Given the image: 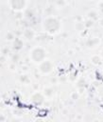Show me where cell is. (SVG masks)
Listing matches in <instances>:
<instances>
[{
    "mask_svg": "<svg viewBox=\"0 0 103 122\" xmlns=\"http://www.w3.org/2000/svg\"><path fill=\"white\" fill-rule=\"evenodd\" d=\"M44 30L49 34H55L60 31L61 23L60 21L54 16H48L44 20L43 23Z\"/></svg>",
    "mask_w": 103,
    "mask_h": 122,
    "instance_id": "1",
    "label": "cell"
},
{
    "mask_svg": "<svg viewBox=\"0 0 103 122\" xmlns=\"http://www.w3.org/2000/svg\"><path fill=\"white\" fill-rule=\"evenodd\" d=\"M45 51L41 47H36L30 53V58L34 63H41L45 58Z\"/></svg>",
    "mask_w": 103,
    "mask_h": 122,
    "instance_id": "2",
    "label": "cell"
},
{
    "mask_svg": "<svg viewBox=\"0 0 103 122\" xmlns=\"http://www.w3.org/2000/svg\"><path fill=\"white\" fill-rule=\"evenodd\" d=\"M53 71V64L50 60H44L39 65V72L43 75H48Z\"/></svg>",
    "mask_w": 103,
    "mask_h": 122,
    "instance_id": "3",
    "label": "cell"
},
{
    "mask_svg": "<svg viewBox=\"0 0 103 122\" xmlns=\"http://www.w3.org/2000/svg\"><path fill=\"white\" fill-rule=\"evenodd\" d=\"M10 6L12 10L18 12V11H22L27 4V0H9Z\"/></svg>",
    "mask_w": 103,
    "mask_h": 122,
    "instance_id": "4",
    "label": "cell"
},
{
    "mask_svg": "<svg viewBox=\"0 0 103 122\" xmlns=\"http://www.w3.org/2000/svg\"><path fill=\"white\" fill-rule=\"evenodd\" d=\"M30 100L33 105L41 106V105H43V103L44 101V93H35L31 95Z\"/></svg>",
    "mask_w": 103,
    "mask_h": 122,
    "instance_id": "5",
    "label": "cell"
},
{
    "mask_svg": "<svg viewBox=\"0 0 103 122\" xmlns=\"http://www.w3.org/2000/svg\"><path fill=\"white\" fill-rule=\"evenodd\" d=\"M99 43H100V39L98 37H92L85 42V46L88 49H95L99 45Z\"/></svg>",
    "mask_w": 103,
    "mask_h": 122,
    "instance_id": "6",
    "label": "cell"
},
{
    "mask_svg": "<svg viewBox=\"0 0 103 122\" xmlns=\"http://www.w3.org/2000/svg\"><path fill=\"white\" fill-rule=\"evenodd\" d=\"M23 47H24V42H23V40H22L21 38H19V37H15L14 40L12 41V49H13L14 51L18 52V51L22 50Z\"/></svg>",
    "mask_w": 103,
    "mask_h": 122,
    "instance_id": "7",
    "label": "cell"
},
{
    "mask_svg": "<svg viewBox=\"0 0 103 122\" xmlns=\"http://www.w3.org/2000/svg\"><path fill=\"white\" fill-rule=\"evenodd\" d=\"M24 34V37L27 39V40H32L34 38V36H35V33L31 29H26L24 31V34Z\"/></svg>",
    "mask_w": 103,
    "mask_h": 122,
    "instance_id": "8",
    "label": "cell"
},
{
    "mask_svg": "<svg viewBox=\"0 0 103 122\" xmlns=\"http://www.w3.org/2000/svg\"><path fill=\"white\" fill-rule=\"evenodd\" d=\"M19 81L23 84H29L30 83V78L28 75H26V74H23L19 76Z\"/></svg>",
    "mask_w": 103,
    "mask_h": 122,
    "instance_id": "9",
    "label": "cell"
},
{
    "mask_svg": "<svg viewBox=\"0 0 103 122\" xmlns=\"http://www.w3.org/2000/svg\"><path fill=\"white\" fill-rule=\"evenodd\" d=\"M43 93L45 97H51L53 95V89L50 87H45L43 90Z\"/></svg>",
    "mask_w": 103,
    "mask_h": 122,
    "instance_id": "10",
    "label": "cell"
},
{
    "mask_svg": "<svg viewBox=\"0 0 103 122\" xmlns=\"http://www.w3.org/2000/svg\"><path fill=\"white\" fill-rule=\"evenodd\" d=\"M85 24L81 21V22H76V24H75V29L77 30V31H79V32H82V31H84L85 30Z\"/></svg>",
    "mask_w": 103,
    "mask_h": 122,
    "instance_id": "11",
    "label": "cell"
},
{
    "mask_svg": "<svg viewBox=\"0 0 103 122\" xmlns=\"http://www.w3.org/2000/svg\"><path fill=\"white\" fill-rule=\"evenodd\" d=\"M87 17L95 21V20H96V19H97L98 14H97V13H96V11L91 10V11H89V12H88V13H87Z\"/></svg>",
    "mask_w": 103,
    "mask_h": 122,
    "instance_id": "12",
    "label": "cell"
},
{
    "mask_svg": "<svg viewBox=\"0 0 103 122\" xmlns=\"http://www.w3.org/2000/svg\"><path fill=\"white\" fill-rule=\"evenodd\" d=\"M100 56L99 55H93V56H91V62L93 63V64H95V65H97V64H99L100 63Z\"/></svg>",
    "mask_w": 103,
    "mask_h": 122,
    "instance_id": "13",
    "label": "cell"
},
{
    "mask_svg": "<svg viewBox=\"0 0 103 122\" xmlns=\"http://www.w3.org/2000/svg\"><path fill=\"white\" fill-rule=\"evenodd\" d=\"M86 86V81L83 77H81L78 79V81H77V87L80 88V87H85Z\"/></svg>",
    "mask_w": 103,
    "mask_h": 122,
    "instance_id": "14",
    "label": "cell"
},
{
    "mask_svg": "<svg viewBox=\"0 0 103 122\" xmlns=\"http://www.w3.org/2000/svg\"><path fill=\"white\" fill-rule=\"evenodd\" d=\"M15 38L14 36V34L12 32H8L7 34H6V40L7 41H13Z\"/></svg>",
    "mask_w": 103,
    "mask_h": 122,
    "instance_id": "15",
    "label": "cell"
},
{
    "mask_svg": "<svg viewBox=\"0 0 103 122\" xmlns=\"http://www.w3.org/2000/svg\"><path fill=\"white\" fill-rule=\"evenodd\" d=\"M84 24H85V27L89 29V28H92V27L94 26V24H95V23H94V20H92V19L88 18V19L85 21V23H84Z\"/></svg>",
    "mask_w": 103,
    "mask_h": 122,
    "instance_id": "16",
    "label": "cell"
},
{
    "mask_svg": "<svg viewBox=\"0 0 103 122\" xmlns=\"http://www.w3.org/2000/svg\"><path fill=\"white\" fill-rule=\"evenodd\" d=\"M20 60V55L18 54H13L11 55V62L12 63H17Z\"/></svg>",
    "mask_w": 103,
    "mask_h": 122,
    "instance_id": "17",
    "label": "cell"
},
{
    "mask_svg": "<svg viewBox=\"0 0 103 122\" xmlns=\"http://www.w3.org/2000/svg\"><path fill=\"white\" fill-rule=\"evenodd\" d=\"M79 97H80V93H79V92H74V93H72V94H71V99H72V100H78Z\"/></svg>",
    "mask_w": 103,
    "mask_h": 122,
    "instance_id": "18",
    "label": "cell"
},
{
    "mask_svg": "<svg viewBox=\"0 0 103 122\" xmlns=\"http://www.w3.org/2000/svg\"><path fill=\"white\" fill-rule=\"evenodd\" d=\"M55 3L59 7H63L66 2H65V0H55Z\"/></svg>",
    "mask_w": 103,
    "mask_h": 122,
    "instance_id": "19",
    "label": "cell"
},
{
    "mask_svg": "<svg viewBox=\"0 0 103 122\" xmlns=\"http://www.w3.org/2000/svg\"><path fill=\"white\" fill-rule=\"evenodd\" d=\"M25 14H26V16H27L28 18H31V17H33V15H34L32 10H29V9L26 11V13H25Z\"/></svg>",
    "mask_w": 103,
    "mask_h": 122,
    "instance_id": "20",
    "label": "cell"
},
{
    "mask_svg": "<svg viewBox=\"0 0 103 122\" xmlns=\"http://www.w3.org/2000/svg\"><path fill=\"white\" fill-rule=\"evenodd\" d=\"M23 15H24V14H23V13H22L21 11H18V12L15 13V18H16V19H21V18L23 17Z\"/></svg>",
    "mask_w": 103,
    "mask_h": 122,
    "instance_id": "21",
    "label": "cell"
},
{
    "mask_svg": "<svg viewBox=\"0 0 103 122\" xmlns=\"http://www.w3.org/2000/svg\"><path fill=\"white\" fill-rule=\"evenodd\" d=\"M76 76H77L76 72H71L70 76H69V80L70 81H74L76 79Z\"/></svg>",
    "mask_w": 103,
    "mask_h": 122,
    "instance_id": "22",
    "label": "cell"
},
{
    "mask_svg": "<svg viewBox=\"0 0 103 122\" xmlns=\"http://www.w3.org/2000/svg\"><path fill=\"white\" fill-rule=\"evenodd\" d=\"M74 50H73V49H69V50H67V55H69V56H72L73 55H74Z\"/></svg>",
    "mask_w": 103,
    "mask_h": 122,
    "instance_id": "23",
    "label": "cell"
},
{
    "mask_svg": "<svg viewBox=\"0 0 103 122\" xmlns=\"http://www.w3.org/2000/svg\"><path fill=\"white\" fill-rule=\"evenodd\" d=\"M8 54H9V50H8L7 48H3V49H2V55H8Z\"/></svg>",
    "mask_w": 103,
    "mask_h": 122,
    "instance_id": "24",
    "label": "cell"
},
{
    "mask_svg": "<svg viewBox=\"0 0 103 122\" xmlns=\"http://www.w3.org/2000/svg\"><path fill=\"white\" fill-rule=\"evenodd\" d=\"M15 68H16L15 63H11V64L10 65V70H11V71H15Z\"/></svg>",
    "mask_w": 103,
    "mask_h": 122,
    "instance_id": "25",
    "label": "cell"
},
{
    "mask_svg": "<svg viewBox=\"0 0 103 122\" xmlns=\"http://www.w3.org/2000/svg\"><path fill=\"white\" fill-rule=\"evenodd\" d=\"M76 20H77V22H81L82 21V17L81 15H77L76 16Z\"/></svg>",
    "mask_w": 103,
    "mask_h": 122,
    "instance_id": "26",
    "label": "cell"
},
{
    "mask_svg": "<svg viewBox=\"0 0 103 122\" xmlns=\"http://www.w3.org/2000/svg\"><path fill=\"white\" fill-rule=\"evenodd\" d=\"M22 71H23V72H27V71H29V67H28L27 65H23V66H22Z\"/></svg>",
    "mask_w": 103,
    "mask_h": 122,
    "instance_id": "27",
    "label": "cell"
},
{
    "mask_svg": "<svg viewBox=\"0 0 103 122\" xmlns=\"http://www.w3.org/2000/svg\"><path fill=\"white\" fill-rule=\"evenodd\" d=\"M32 87H33V89H34L35 91H38V89H39V85H38L37 83L33 84V85H32Z\"/></svg>",
    "mask_w": 103,
    "mask_h": 122,
    "instance_id": "28",
    "label": "cell"
},
{
    "mask_svg": "<svg viewBox=\"0 0 103 122\" xmlns=\"http://www.w3.org/2000/svg\"><path fill=\"white\" fill-rule=\"evenodd\" d=\"M84 90H85V87H80L79 88V93H82L84 92Z\"/></svg>",
    "mask_w": 103,
    "mask_h": 122,
    "instance_id": "29",
    "label": "cell"
},
{
    "mask_svg": "<svg viewBox=\"0 0 103 122\" xmlns=\"http://www.w3.org/2000/svg\"><path fill=\"white\" fill-rule=\"evenodd\" d=\"M45 13H49V14H50L51 13H52V10H51L50 8H47V9L45 10Z\"/></svg>",
    "mask_w": 103,
    "mask_h": 122,
    "instance_id": "30",
    "label": "cell"
},
{
    "mask_svg": "<svg viewBox=\"0 0 103 122\" xmlns=\"http://www.w3.org/2000/svg\"><path fill=\"white\" fill-rule=\"evenodd\" d=\"M81 36H85V35H86V34H87V31H85V30H84V31H82V32H81Z\"/></svg>",
    "mask_w": 103,
    "mask_h": 122,
    "instance_id": "31",
    "label": "cell"
},
{
    "mask_svg": "<svg viewBox=\"0 0 103 122\" xmlns=\"http://www.w3.org/2000/svg\"><path fill=\"white\" fill-rule=\"evenodd\" d=\"M98 7H99L101 10H103V1H101V2L98 3Z\"/></svg>",
    "mask_w": 103,
    "mask_h": 122,
    "instance_id": "32",
    "label": "cell"
},
{
    "mask_svg": "<svg viewBox=\"0 0 103 122\" xmlns=\"http://www.w3.org/2000/svg\"><path fill=\"white\" fill-rule=\"evenodd\" d=\"M99 25H100L101 27H103V18L99 20Z\"/></svg>",
    "mask_w": 103,
    "mask_h": 122,
    "instance_id": "33",
    "label": "cell"
},
{
    "mask_svg": "<svg viewBox=\"0 0 103 122\" xmlns=\"http://www.w3.org/2000/svg\"><path fill=\"white\" fill-rule=\"evenodd\" d=\"M56 81H57V78H56V77H54V78L51 79V82H52V83H56Z\"/></svg>",
    "mask_w": 103,
    "mask_h": 122,
    "instance_id": "34",
    "label": "cell"
},
{
    "mask_svg": "<svg viewBox=\"0 0 103 122\" xmlns=\"http://www.w3.org/2000/svg\"><path fill=\"white\" fill-rule=\"evenodd\" d=\"M40 74H41V72H40ZM40 74H35V77H36L37 79L40 78Z\"/></svg>",
    "mask_w": 103,
    "mask_h": 122,
    "instance_id": "35",
    "label": "cell"
},
{
    "mask_svg": "<svg viewBox=\"0 0 103 122\" xmlns=\"http://www.w3.org/2000/svg\"><path fill=\"white\" fill-rule=\"evenodd\" d=\"M77 119H82V117H81V115H80V114H78V115H77Z\"/></svg>",
    "mask_w": 103,
    "mask_h": 122,
    "instance_id": "36",
    "label": "cell"
},
{
    "mask_svg": "<svg viewBox=\"0 0 103 122\" xmlns=\"http://www.w3.org/2000/svg\"><path fill=\"white\" fill-rule=\"evenodd\" d=\"M4 60H5V58H4V55H1V62L3 63V62H4Z\"/></svg>",
    "mask_w": 103,
    "mask_h": 122,
    "instance_id": "37",
    "label": "cell"
},
{
    "mask_svg": "<svg viewBox=\"0 0 103 122\" xmlns=\"http://www.w3.org/2000/svg\"><path fill=\"white\" fill-rule=\"evenodd\" d=\"M60 80H61V81H64V80H65V78H64L63 76H61V77H60Z\"/></svg>",
    "mask_w": 103,
    "mask_h": 122,
    "instance_id": "38",
    "label": "cell"
},
{
    "mask_svg": "<svg viewBox=\"0 0 103 122\" xmlns=\"http://www.w3.org/2000/svg\"><path fill=\"white\" fill-rule=\"evenodd\" d=\"M63 114H67V113H68V111H67V110H63Z\"/></svg>",
    "mask_w": 103,
    "mask_h": 122,
    "instance_id": "39",
    "label": "cell"
},
{
    "mask_svg": "<svg viewBox=\"0 0 103 122\" xmlns=\"http://www.w3.org/2000/svg\"><path fill=\"white\" fill-rule=\"evenodd\" d=\"M100 55H101V57H103V49L101 50V53H100Z\"/></svg>",
    "mask_w": 103,
    "mask_h": 122,
    "instance_id": "40",
    "label": "cell"
},
{
    "mask_svg": "<svg viewBox=\"0 0 103 122\" xmlns=\"http://www.w3.org/2000/svg\"><path fill=\"white\" fill-rule=\"evenodd\" d=\"M90 1H94V0H90Z\"/></svg>",
    "mask_w": 103,
    "mask_h": 122,
    "instance_id": "41",
    "label": "cell"
},
{
    "mask_svg": "<svg viewBox=\"0 0 103 122\" xmlns=\"http://www.w3.org/2000/svg\"><path fill=\"white\" fill-rule=\"evenodd\" d=\"M101 1H103V0H101Z\"/></svg>",
    "mask_w": 103,
    "mask_h": 122,
    "instance_id": "42",
    "label": "cell"
}]
</instances>
